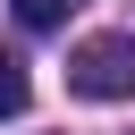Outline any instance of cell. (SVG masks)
<instances>
[{
    "label": "cell",
    "mask_w": 135,
    "mask_h": 135,
    "mask_svg": "<svg viewBox=\"0 0 135 135\" xmlns=\"http://www.w3.org/2000/svg\"><path fill=\"white\" fill-rule=\"evenodd\" d=\"M68 93H84V101H135V34H93V42H76Z\"/></svg>",
    "instance_id": "cell-1"
},
{
    "label": "cell",
    "mask_w": 135,
    "mask_h": 135,
    "mask_svg": "<svg viewBox=\"0 0 135 135\" xmlns=\"http://www.w3.org/2000/svg\"><path fill=\"white\" fill-rule=\"evenodd\" d=\"M25 101H34V84H25V68L0 51V118H25Z\"/></svg>",
    "instance_id": "cell-2"
},
{
    "label": "cell",
    "mask_w": 135,
    "mask_h": 135,
    "mask_svg": "<svg viewBox=\"0 0 135 135\" xmlns=\"http://www.w3.org/2000/svg\"><path fill=\"white\" fill-rule=\"evenodd\" d=\"M68 8H84V0H17V17H25L34 34H51V25H68Z\"/></svg>",
    "instance_id": "cell-3"
}]
</instances>
